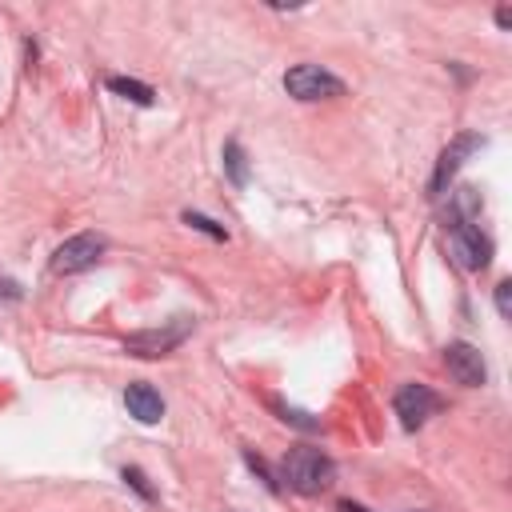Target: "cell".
I'll list each match as a JSON object with an SVG mask.
<instances>
[{"mask_svg": "<svg viewBox=\"0 0 512 512\" xmlns=\"http://www.w3.org/2000/svg\"><path fill=\"white\" fill-rule=\"evenodd\" d=\"M280 480L300 496H320L336 484V464L320 448H292L280 460Z\"/></svg>", "mask_w": 512, "mask_h": 512, "instance_id": "1", "label": "cell"}, {"mask_svg": "<svg viewBox=\"0 0 512 512\" xmlns=\"http://www.w3.org/2000/svg\"><path fill=\"white\" fill-rule=\"evenodd\" d=\"M448 256L464 272H480L492 260V240L472 224V220H452L448 224Z\"/></svg>", "mask_w": 512, "mask_h": 512, "instance_id": "2", "label": "cell"}, {"mask_svg": "<svg viewBox=\"0 0 512 512\" xmlns=\"http://www.w3.org/2000/svg\"><path fill=\"white\" fill-rule=\"evenodd\" d=\"M284 88L296 100H332V96H344V80L332 76L320 64H296V68H288L284 72Z\"/></svg>", "mask_w": 512, "mask_h": 512, "instance_id": "3", "label": "cell"}, {"mask_svg": "<svg viewBox=\"0 0 512 512\" xmlns=\"http://www.w3.org/2000/svg\"><path fill=\"white\" fill-rule=\"evenodd\" d=\"M100 256H104V236H96V232H76V236H68V240L52 252V272L72 276V272L92 268Z\"/></svg>", "mask_w": 512, "mask_h": 512, "instance_id": "4", "label": "cell"}, {"mask_svg": "<svg viewBox=\"0 0 512 512\" xmlns=\"http://www.w3.org/2000/svg\"><path fill=\"white\" fill-rule=\"evenodd\" d=\"M192 332V320L188 316H176L172 324H164V328H148V332H136V336H128V352L132 356H144V360H152V356H168L184 336Z\"/></svg>", "mask_w": 512, "mask_h": 512, "instance_id": "5", "label": "cell"}, {"mask_svg": "<svg viewBox=\"0 0 512 512\" xmlns=\"http://www.w3.org/2000/svg\"><path fill=\"white\" fill-rule=\"evenodd\" d=\"M392 408H396V416H400L404 428H420L440 408V396L428 384H400L396 396H392Z\"/></svg>", "mask_w": 512, "mask_h": 512, "instance_id": "6", "label": "cell"}, {"mask_svg": "<svg viewBox=\"0 0 512 512\" xmlns=\"http://www.w3.org/2000/svg\"><path fill=\"white\" fill-rule=\"evenodd\" d=\"M444 364H448L452 380L464 384V388H480V384L488 380V368H484L480 348H472V344H464V340H456V344L444 348Z\"/></svg>", "mask_w": 512, "mask_h": 512, "instance_id": "7", "label": "cell"}, {"mask_svg": "<svg viewBox=\"0 0 512 512\" xmlns=\"http://www.w3.org/2000/svg\"><path fill=\"white\" fill-rule=\"evenodd\" d=\"M476 148H484V136H476V132H464V136H456L444 152H440V160H436V172H432V196H440L444 192V184L456 176V168L476 152Z\"/></svg>", "mask_w": 512, "mask_h": 512, "instance_id": "8", "label": "cell"}, {"mask_svg": "<svg viewBox=\"0 0 512 512\" xmlns=\"http://www.w3.org/2000/svg\"><path fill=\"white\" fill-rule=\"evenodd\" d=\"M124 404H128V412L140 420V424H156L160 416H164V400H160V392L152 388V384H128L124 388Z\"/></svg>", "mask_w": 512, "mask_h": 512, "instance_id": "9", "label": "cell"}, {"mask_svg": "<svg viewBox=\"0 0 512 512\" xmlns=\"http://www.w3.org/2000/svg\"><path fill=\"white\" fill-rule=\"evenodd\" d=\"M108 88L116 92V96H124V100H136V104H152L156 100V92L148 88V84H140V80H128V76H108Z\"/></svg>", "mask_w": 512, "mask_h": 512, "instance_id": "10", "label": "cell"}, {"mask_svg": "<svg viewBox=\"0 0 512 512\" xmlns=\"http://www.w3.org/2000/svg\"><path fill=\"white\" fill-rule=\"evenodd\" d=\"M224 168H228L232 184H248V160H244V148L236 140L224 144Z\"/></svg>", "mask_w": 512, "mask_h": 512, "instance_id": "11", "label": "cell"}, {"mask_svg": "<svg viewBox=\"0 0 512 512\" xmlns=\"http://www.w3.org/2000/svg\"><path fill=\"white\" fill-rule=\"evenodd\" d=\"M272 408L280 412L284 424H296V428H304V432H316V428H320V420H312V416L300 412V408H288V404H280V400H272Z\"/></svg>", "mask_w": 512, "mask_h": 512, "instance_id": "12", "label": "cell"}, {"mask_svg": "<svg viewBox=\"0 0 512 512\" xmlns=\"http://www.w3.org/2000/svg\"><path fill=\"white\" fill-rule=\"evenodd\" d=\"M184 224H192V228H200V232H208L212 240H228V232L216 224V220H208V216H200V212H184Z\"/></svg>", "mask_w": 512, "mask_h": 512, "instance_id": "13", "label": "cell"}, {"mask_svg": "<svg viewBox=\"0 0 512 512\" xmlns=\"http://www.w3.org/2000/svg\"><path fill=\"white\" fill-rule=\"evenodd\" d=\"M496 312H500L504 320L512 316V284H508V280H500V284H496Z\"/></svg>", "mask_w": 512, "mask_h": 512, "instance_id": "14", "label": "cell"}, {"mask_svg": "<svg viewBox=\"0 0 512 512\" xmlns=\"http://www.w3.org/2000/svg\"><path fill=\"white\" fill-rule=\"evenodd\" d=\"M124 480H128L144 500H152V488H148V480H144V472H140V468H124Z\"/></svg>", "mask_w": 512, "mask_h": 512, "instance_id": "15", "label": "cell"}, {"mask_svg": "<svg viewBox=\"0 0 512 512\" xmlns=\"http://www.w3.org/2000/svg\"><path fill=\"white\" fill-rule=\"evenodd\" d=\"M244 460H248V468H252V472H256V476H260V480H264V484H268V488L276 492V480L268 476V468H264V460H260L256 452H244Z\"/></svg>", "mask_w": 512, "mask_h": 512, "instance_id": "16", "label": "cell"}, {"mask_svg": "<svg viewBox=\"0 0 512 512\" xmlns=\"http://www.w3.org/2000/svg\"><path fill=\"white\" fill-rule=\"evenodd\" d=\"M336 512H368V508H364V504H352V500H340Z\"/></svg>", "mask_w": 512, "mask_h": 512, "instance_id": "17", "label": "cell"}, {"mask_svg": "<svg viewBox=\"0 0 512 512\" xmlns=\"http://www.w3.org/2000/svg\"><path fill=\"white\" fill-rule=\"evenodd\" d=\"M496 24H500V28H508V24H512V12H508V8H500V12H496Z\"/></svg>", "mask_w": 512, "mask_h": 512, "instance_id": "18", "label": "cell"}]
</instances>
